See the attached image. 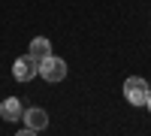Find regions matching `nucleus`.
<instances>
[{"instance_id":"1","label":"nucleus","mask_w":151,"mask_h":136,"mask_svg":"<svg viewBox=\"0 0 151 136\" xmlns=\"http://www.w3.org/2000/svg\"><path fill=\"white\" fill-rule=\"evenodd\" d=\"M148 94H151V85L142 76H127V82H124V100L130 106H145Z\"/></svg>"},{"instance_id":"2","label":"nucleus","mask_w":151,"mask_h":136,"mask_svg":"<svg viewBox=\"0 0 151 136\" xmlns=\"http://www.w3.org/2000/svg\"><path fill=\"white\" fill-rule=\"evenodd\" d=\"M40 76L45 82H64L67 79V60L64 58H55V55H48L40 60Z\"/></svg>"},{"instance_id":"3","label":"nucleus","mask_w":151,"mask_h":136,"mask_svg":"<svg viewBox=\"0 0 151 136\" xmlns=\"http://www.w3.org/2000/svg\"><path fill=\"white\" fill-rule=\"evenodd\" d=\"M24 130H21V136H30V133H40V130H45L48 127V112L45 109H40V106H30V109H24Z\"/></svg>"},{"instance_id":"4","label":"nucleus","mask_w":151,"mask_h":136,"mask_svg":"<svg viewBox=\"0 0 151 136\" xmlns=\"http://www.w3.org/2000/svg\"><path fill=\"white\" fill-rule=\"evenodd\" d=\"M12 76H15L18 82H30L33 76H40V60L30 58V55L15 58V64H12Z\"/></svg>"},{"instance_id":"5","label":"nucleus","mask_w":151,"mask_h":136,"mask_svg":"<svg viewBox=\"0 0 151 136\" xmlns=\"http://www.w3.org/2000/svg\"><path fill=\"white\" fill-rule=\"evenodd\" d=\"M21 115H24V106H21L18 97H6V100L0 103V118H3L6 124H15Z\"/></svg>"},{"instance_id":"6","label":"nucleus","mask_w":151,"mask_h":136,"mask_svg":"<svg viewBox=\"0 0 151 136\" xmlns=\"http://www.w3.org/2000/svg\"><path fill=\"white\" fill-rule=\"evenodd\" d=\"M27 55L36 58V60H42V58L52 55V42H48L45 36H33V40H30V52H27Z\"/></svg>"},{"instance_id":"7","label":"nucleus","mask_w":151,"mask_h":136,"mask_svg":"<svg viewBox=\"0 0 151 136\" xmlns=\"http://www.w3.org/2000/svg\"><path fill=\"white\" fill-rule=\"evenodd\" d=\"M145 106H148V112H151V94H148V100H145Z\"/></svg>"},{"instance_id":"8","label":"nucleus","mask_w":151,"mask_h":136,"mask_svg":"<svg viewBox=\"0 0 151 136\" xmlns=\"http://www.w3.org/2000/svg\"><path fill=\"white\" fill-rule=\"evenodd\" d=\"M148 85H151V82H148Z\"/></svg>"}]
</instances>
